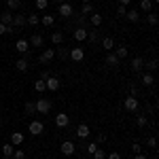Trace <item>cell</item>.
I'll list each match as a JSON object with an SVG mask.
<instances>
[{"instance_id": "obj_47", "label": "cell", "mask_w": 159, "mask_h": 159, "mask_svg": "<svg viewBox=\"0 0 159 159\" xmlns=\"http://www.w3.org/2000/svg\"><path fill=\"white\" fill-rule=\"evenodd\" d=\"M147 144H148V148H155V147H157V138H155V136H151V138L147 140Z\"/></svg>"}, {"instance_id": "obj_19", "label": "cell", "mask_w": 159, "mask_h": 159, "mask_svg": "<svg viewBox=\"0 0 159 159\" xmlns=\"http://www.w3.org/2000/svg\"><path fill=\"white\" fill-rule=\"evenodd\" d=\"M89 134H91V129H89V125H87V123H81V125L76 127V138H81V140H83V138H87Z\"/></svg>"}, {"instance_id": "obj_4", "label": "cell", "mask_w": 159, "mask_h": 159, "mask_svg": "<svg viewBox=\"0 0 159 159\" xmlns=\"http://www.w3.org/2000/svg\"><path fill=\"white\" fill-rule=\"evenodd\" d=\"M57 13H60V17L68 19V17H70V15L74 13V7L70 4V2H66V0H64L61 4H57Z\"/></svg>"}, {"instance_id": "obj_33", "label": "cell", "mask_w": 159, "mask_h": 159, "mask_svg": "<svg viewBox=\"0 0 159 159\" xmlns=\"http://www.w3.org/2000/svg\"><path fill=\"white\" fill-rule=\"evenodd\" d=\"M115 55H117L119 60L127 57V47H125V45H117V47H115Z\"/></svg>"}, {"instance_id": "obj_2", "label": "cell", "mask_w": 159, "mask_h": 159, "mask_svg": "<svg viewBox=\"0 0 159 159\" xmlns=\"http://www.w3.org/2000/svg\"><path fill=\"white\" fill-rule=\"evenodd\" d=\"M68 21H70V24H74L76 28H87V30H89V21H87L85 15H81V13H76V15L72 13V15L68 17Z\"/></svg>"}, {"instance_id": "obj_6", "label": "cell", "mask_w": 159, "mask_h": 159, "mask_svg": "<svg viewBox=\"0 0 159 159\" xmlns=\"http://www.w3.org/2000/svg\"><path fill=\"white\" fill-rule=\"evenodd\" d=\"M60 151H61V155L70 157V155H74V151H76V144H74L72 140H64L60 144Z\"/></svg>"}, {"instance_id": "obj_38", "label": "cell", "mask_w": 159, "mask_h": 159, "mask_svg": "<svg viewBox=\"0 0 159 159\" xmlns=\"http://www.w3.org/2000/svg\"><path fill=\"white\" fill-rule=\"evenodd\" d=\"M91 157H93V159H106V151L98 147L96 151H93V155H91Z\"/></svg>"}, {"instance_id": "obj_37", "label": "cell", "mask_w": 159, "mask_h": 159, "mask_svg": "<svg viewBox=\"0 0 159 159\" xmlns=\"http://www.w3.org/2000/svg\"><path fill=\"white\" fill-rule=\"evenodd\" d=\"M34 4H36V11H47V7H49V0H36Z\"/></svg>"}, {"instance_id": "obj_48", "label": "cell", "mask_w": 159, "mask_h": 159, "mask_svg": "<svg viewBox=\"0 0 159 159\" xmlns=\"http://www.w3.org/2000/svg\"><path fill=\"white\" fill-rule=\"evenodd\" d=\"M106 159H121V155H119L117 151H112V153H108V155H106Z\"/></svg>"}, {"instance_id": "obj_43", "label": "cell", "mask_w": 159, "mask_h": 159, "mask_svg": "<svg viewBox=\"0 0 159 159\" xmlns=\"http://www.w3.org/2000/svg\"><path fill=\"white\" fill-rule=\"evenodd\" d=\"M13 159H25V151H21V148H15V151H13Z\"/></svg>"}, {"instance_id": "obj_24", "label": "cell", "mask_w": 159, "mask_h": 159, "mask_svg": "<svg viewBox=\"0 0 159 159\" xmlns=\"http://www.w3.org/2000/svg\"><path fill=\"white\" fill-rule=\"evenodd\" d=\"M25 24L32 25V28H34V25H38V24H40V15H38V13H30V15L25 17Z\"/></svg>"}, {"instance_id": "obj_35", "label": "cell", "mask_w": 159, "mask_h": 159, "mask_svg": "<svg viewBox=\"0 0 159 159\" xmlns=\"http://www.w3.org/2000/svg\"><path fill=\"white\" fill-rule=\"evenodd\" d=\"M24 110H25V115H36V104L34 102H25V106H24Z\"/></svg>"}, {"instance_id": "obj_51", "label": "cell", "mask_w": 159, "mask_h": 159, "mask_svg": "<svg viewBox=\"0 0 159 159\" xmlns=\"http://www.w3.org/2000/svg\"><path fill=\"white\" fill-rule=\"evenodd\" d=\"M129 2H132V0H119V4H123V7H127Z\"/></svg>"}, {"instance_id": "obj_25", "label": "cell", "mask_w": 159, "mask_h": 159, "mask_svg": "<svg viewBox=\"0 0 159 159\" xmlns=\"http://www.w3.org/2000/svg\"><path fill=\"white\" fill-rule=\"evenodd\" d=\"M9 142H11L13 147H19V144L24 142V134H21V132H13V134H11V140H9Z\"/></svg>"}, {"instance_id": "obj_54", "label": "cell", "mask_w": 159, "mask_h": 159, "mask_svg": "<svg viewBox=\"0 0 159 159\" xmlns=\"http://www.w3.org/2000/svg\"><path fill=\"white\" fill-rule=\"evenodd\" d=\"M83 2H93V0H83Z\"/></svg>"}, {"instance_id": "obj_56", "label": "cell", "mask_w": 159, "mask_h": 159, "mask_svg": "<svg viewBox=\"0 0 159 159\" xmlns=\"http://www.w3.org/2000/svg\"><path fill=\"white\" fill-rule=\"evenodd\" d=\"M21 2H24V0H21Z\"/></svg>"}, {"instance_id": "obj_1", "label": "cell", "mask_w": 159, "mask_h": 159, "mask_svg": "<svg viewBox=\"0 0 159 159\" xmlns=\"http://www.w3.org/2000/svg\"><path fill=\"white\" fill-rule=\"evenodd\" d=\"M34 104H36V115H47L51 110V106H53L49 98H38Z\"/></svg>"}, {"instance_id": "obj_49", "label": "cell", "mask_w": 159, "mask_h": 159, "mask_svg": "<svg viewBox=\"0 0 159 159\" xmlns=\"http://www.w3.org/2000/svg\"><path fill=\"white\" fill-rule=\"evenodd\" d=\"M49 76H51V72H49V70H43V72H40V79H43V81H47Z\"/></svg>"}, {"instance_id": "obj_36", "label": "cell", "mask_w": 159, "mask_h": 159, "mask_svg": "<svg viewBox=\"0 0 159 159\" xmlns=\"http://www.w3.org/2000/svg\"><path fill=\"white\" fill-rule=\"evenodd\" d=\"M157 66H159V61L153 57L151 61H144V68H147V72H153V70H157Z\"/></svg>"}, {"instance_id": "obj_7", "label": "cell", "mask_w": 159, "mask_h": 159, "mask_svg": "<svg viewBox=\"0 0 159 159\" xmlns=\"http://www.w3.org/2000/svg\"><path fill=\"white\" fill-rule=\"evenodd\" d=\"M53 57H55V49H53V47H49V49H45L40 55H38V61H40V64H51V61H53Z\"/></svg>"}, {"instance_id": "obj_10", "label": "cell", "mask_w": 159, "mask_h": 159, "mask_svg": "<svg viewBox=\"0 0 159 159\" xmlns=\"http://www.w3.org/2000/svg\"><path fill=\"white\" fill-rule=\"evenodd\" d=\"M55 125H57L60 129H66V127L70 125V117H68L66 112H60V115H55Z\"/></svg>"}, {"instance_id": "obj_42", "label": "cell", "mask_w": 159, "mask_h": 159, "mask_svg": "<svg viewBox=\"0 0 159 159\" xmlns=\"http://www.w3.org/2000/svg\"><path fill=\"white\" fill-rule=\"evenodd\" d=\"M96 148H98V144H96V142H89V144H87V147H85V153H87V155H89V157H91Z\"/></svg>"}, {"instance_id": "obj_15", "label": "cell", "mask_w": 159, "mask_h": 159, "mask_svg": "<svg viewBox=\"0 0 159 159\" xmlns=\"http://www.w3.org/2000/svg\"><path fill=\"white\" fill-rule=\"evenodd\" d=\"M100 45H102V49L106 51V53H108V51H112L115 47H117V45H115V38H112V36H102Z\"/></svg>"}, {"instance_id": "obj_45", "label": "cell", "mask_w": 159, "mask_h": 159, "mask_svg": "<svg viewBox=\"0 0 159 159\" xmlns=\"http://www.w3.org/2000/svg\"><path fill=\"white\" fill-rule=\"evenodd\" d=\"M125 13H127V7L119 4V7H117V15H119V17H125Z\"/></svg>"}, {"instance_id": "obj_5", "label": "cell", "mask_w": 159, "mask_h": 159, "mask_svg": "<svg viewBox=\"0 0 159 159\" xmlns=\"http://www.w3.org/2000/svg\"><path fill=\"white\" fill-rule=\"evenodd\" d=\"M28 132L32 136H40L43 132H45V123L38 121V119H34V121H30V125H28Z\"/></svg>"}, {"instance_id": "obj_30", "label": "cell", "mask_w": 159, "mask_h": 159, "mask_svg": "<svg viewBox=\"0 0 159 159\" xmlns=\"http://www.w3.org/2000/svg\"><path fill=\"white\" fill-rule=\"evenodd\" d=\"M30 45H32V47H43V45H45V38H43V34H32V38H30Z\"/></svg>"}, {"instance_id": "obj_41", "label": "cell", "mask_w": 159, "mask_h": 159, "mask_svg": "<svg viewBox=\"0 0 159 159\" xmlns=\"http://www.w3.org/2000/svg\"><path fill=\"white\" fill-rule=\"evenodd\" d=\"M34 89H36L38 93H43V91L47 89V87H45V81H43V79H38L36 83H34Z\"/></svg>"}, {"instance_id": "obj_29", "label": "cell", "mask_w": 159, "mask_h": 159, "mask_svg": "<svg viewBox=\"0 0 159 159\" xmlns=\"http://www.w3.org/2000/svg\"><path fill=\"white\" fill-rule=\"evenodd\" d=\"M40 24L45 25V28H51V25L55 24V17H53V15H49V13H45V15L40 17Z\"/></svg>"}, {"instance_id": "obj_14", "label": "cell", "mask_w": 159, "mask_h": 159, "mask_svg": "<svg viewBox=\"0 0 159 159\" xmlns=\"http://www.w3.org/2000/svg\"><path fill=\"white\" fill-rule=\"evenodd\" d=\"M72 38L76 43H85L87 38V28H74L72 30Z\"/></svg>"}, {"instance_id": "obj_17", "label": "cell", "mask_w": 159, "mask_h": 159, "mask_svg": "<svg viewBox=\"0 0 159 159\" xmlns=\"http://www.w3.org/2000/svg\"><path fill=\"white\" fill-rule=\"evenodd\" d=\"M13 151H15V147H13L11 142H4V144L0 147V153H2V157H4V159H11L13 157Z\"/></svg>"}, {"instance_id": "obj_55", "label": "cell", "mask_w": 159, "mask_h": 159, "mask_svg": "<svg viewBox=\"0 0 159 159\" xmlns=\"http://www.w3.org/2000/svg\"><path fill=\"white\" fill-rule=\"evenodd\" d=\"M0 136H2V129H0Z\"/></svg>"}, {"instance_id": "obj_11", "label": "cell", "mask_w": 159, "mask_h": 159, "mask_svg": "<svg viewBox=\"0 0 159 159\" xmlns=\"http://www.w3.org/2000/svg\"><path fill=\"white\" fill-rule=\"evenodd\" d=\"M87 21H89V25H91V28H100V25H102V21H104V17H102L98 11H93L89 17H87Z\"/></svg>"}, {"instance_id": "obj_13", "label": "cell", "mask_w": 159, "mask_h": 159, "mask_svg": "<svg viewBox=\"0 0 159 159\" xmlns=\"http://www.w3.org/2000/svg\"><path fill=\"white\" fill-rule=\"evenodd\" d=\"M60 79H57V76H53V74H51L49 79H47V81H45V87H47V89H49V91H57V89H60Z\"/></svg>"}, {"instance_id": "obj_39", "label": "cell", "mask_w": 159, "mask_h": 159, "mask_svg": "<svg viewBox=\"0 0 159 159\" xmlns=\"http://www.w3.org/2000/svg\"><path fill=\"white\" fill-rule=\"evenodd\" d=\"M147 115H138V117H136V125H138V127H147Z\"/></svg>"}, {"instance_id": "obj_46", "label": "cell", "mask_w": 159, "mask_h": 159, "mask_svg": "<svg viewBox=\"0 0 159 159\" xmlns=\"http://www.w3.org/2000/svg\"><path fill=\"white\" fill-rule=\"evenodd\" d=\"M132 153H134V155L142 153V147H140V142H134V144H132Z\"/></svg>"}, {"instance_id": "obj_26", "label": "cell", "mask_w": 159, "mask_h": 159, "mask_svg": "<svg viewBox=\"0 0 159 159\" xmlns=\"http://www.w3.org/2000/svg\"><path fill=\"white\" fill-rule=\"evenodd\" d=\"M125 17H127V21H132V24H138V21H140V11H134V9H129V11L125 13Z\"/></svg>"}, {"instance_id": "obj_20", "label": "cell", "mask_w": 159, "mask_h": 159, "mask_svg": "<svg viewBox=\"0 0 159 159\" xmlns=\"http://www.w3.org/2000/svg\"><path fill=\"white\" fill-rule=\"evenodd\" d=\"M25 25V15L24 13H15L13 15V28H24Z\"/></svg>"}, {"instance_id": "obj_44", "label": "cell", "mask_w": 159, "mask_h": 159, "mask_svg": "<svg viewBox=\"0 0 159 159\" xmlns=\"http://www.w3.org/2000/svg\"><path fill=\"white\" fill-rule=\"evenodd\" d=\"M129 96L138 98V85H136V83H132V81H129Z\"/></svg>"}, {"instance_id": "obj_27", "label": "cell", "mask_w": 159, "mask_h": 159, "mask_svg": "<svg viewBox=\"0 0 159 159\" xmlns=\"http://www.w3.org/2000/svg\"><path fill=\"white\" fill-rule=\"evenodd\" d=\"M93 11H96L93 2H83V7H81V15H85V17H89V15H91Z\"/></svg>"}, {"instance_id": "obj_21", "label": "cell", "mask_w": 159, "mask_h": 159, "mask_svg": "<svg viewBox=\"0 0 159 159\" xmlns=\"http://www.w3.org/2000/svg\"><path fill=\"white\" fill-rule=\"evenodd\" d=\"M119 57H117V55H115V53H112V51H108V53H106V66H110V68H117V66H119Z\"/></svg>"}, {"instance_id": "obj_34", "label": "cell", "mask_w": 159, "mask_h": 159, "mask_svg": "<svg viewBox=\"0 0 159 159\" xmlns=\"http://www.w3.org/2000/svg\"><path fill=\"white\" fill-rule=\"evenodd\" d=\"M21 0H7V7H9V11H19L21 9Z\"/></svg>"}, {"instance_id": "obj_8", "label": "cell", "mask_w": 159, "mask_h": 159, "mask_svg": "<svg viewBox=\"0 0 159 159\" xmlns=\"http://www.w3.org/2000/svg\"><path fill=\"white\" fill-rule=\"evenodd\" d=\"M70 60L76 61V64H81V61L85 60V49H83V47H74V49H70Z\"/></svg>"}, {"instance_id": "obj_28", "label": "cell", "mask_w": 159, "mask_h": 159, "mask_svg": "<svg viewBox=\"0 0 159 159\" xmlns=\"http://www.w3.org/2000/svg\"><path fill=\"white\" fill-rule=\"evenodd\" d=\"M142 68H144V60L142 57H134L132 60V70L134 72H142Z\"/></svg>"}, {"instance_id": "obj_22", "label": "cell", "mask_w": 159, "mask_h": 159, "mask_svg": "<svg viewBox=\"0 0 159 159\" xmlns=\"http://www.w3.org/2000/svg\"><path fill=\"white\" fill-rule=\"evenodd\" d=\"M51 43L57 47V45H64V32L61 30H55L53 34H51Z\"/></svg>"}, {"instance_id": "obj_23", "label": "cell", "mask_w": 159, "mask_h": 159, "mask_svg": "<svg viewBox=\"0 0 159 159\" xmlns=\"http://www.w3.org/2000/svg\"><path fill=\"white\" fill-rule=\"evenodd\" d=\"M140 81H142V85H144V87H153V85H155V76H153V72H144Z\"/></svg>"}, {"instance_id": "obj_32", "label": "cell", "mask_w": 159, "mask_h": 159, "mask_svg": "<svg viewBox=\"0 0 159 159\" xmlns=\"http://www.w3.org/2000/svg\"><path fill=\"white\" fill-rule=\"evenodd\" d=\"M0 24H4V25H13V13H11V11L0 13Z\"/></svg>"}, {"instance_id": "obj_3", "label": "cell", "mask_w": 159, "mask_h": 159, "mask_svg": "<svg viewBox=\"0 0 159 159\" xmlns=\"http://www.w3.org/2000/svg\"><path fill=\"white\" fill-rule=\"evenodd\" d=\"M89 45H100L102 40V30L100 28H93V30H87V38H85Z\"/></svg>"}, {"instance_id": "obj_12", "label": "cell", "mask_w": 159, "mask_h": 159, "mask_svg": "<svg viewBox=\"0 0 159 159\" xmlns=\"http://www.w3.org/2000/svg\"><path fill=\"white\" fill-rule=\"evenodd\" d=\"M15 49H17V53H21V55H28V51H30V43H28L25 38H19V40L15 43Z\"/></svg>"}, {"instance_id": "obj_9", "label": "cell", "mask_w": 159, "mask_h": 159, "mask_svg": "<svg viewBox=\"0 0 159 159\" xmlns=\"http://www.w3.org/2000/svg\"><path fill=\"white\" fill-rule=\"evenodd\" d=\"M123 106H125V110H129V112H136L138 110V98H134V96H127V98L123 100Z\"/></svg>"}, {"instance_id": "obj_40", "label": "cell", "mask_w": 159, "mask_h": 159, "mask_svg": "<svg viewBox=\"0 0 159 159\" xmlns=\"http://www.w3.org/2000/svg\"><path fill=\"white\" fill-rule=\"evenodd\" d=\"M147 21H148V25H153V28H155V25H157V15H155V13H147Z\"/></svg>"}, {"instance_id": "obj_50", "label": "cell", "mask_w": 159, "mask_h": 159, "mask_svg": "<svg viewBox=\"0 0 159 159\" xmlns=\"http://www.w3.org/2000/svg\"><path fill=\"white\" fill-rule=\"evenodd\" d=\"M7 32H9V25L0 24V36H2V34H7Z\"/></svg>"}, {"instance_id": "obj_53", "label": "cell", "mask_w": 159, "mask_h": 159, "mask_svg": "<svg viewBox=\"0 0 159 159\" xmlns=\"http://www.w3.org/2000/svg\"><path fill=\"white\" fill-rule=\"evenodd\" d=\"M61 2H64V0H53V4H55V7H57V4H61Z\"/></svg>"}, {"instance_id": "obj_52", "label": "cell", "mask_w": 159, "mask_h": 159, "mask_svg": "<svg viewBox=\"0 0 159 159\" xmlns=\"http://www.w3.org/2000/svg\"><path fill=\"white\" fill-rule=\"evenodd\" d=\"M134 159H147V155H142V153H138V155H136Z\"/></svg>"}, {"instance_id": "obj_18", "label": "cell", "mask_w": 159, "mask_h": 159, "mask_svg": "<svg viewBox=\"0 0 159 159\" xmlns=\"http://www.w3.org/2000/svg\"><path fill=\"white\" fill-rule=\"evenodd\" d=\"M15 68H17L19 72H25V70L30 68V64H28V55H21L19 60L15 61Z\"/></svg>"}, {"instance_id": "obj_31", "label": "cell", "mask_w": 159, "mask_h": 159, "mask_svg": "<svg viewBox=\"0 0 159 159\" xmlns=\"http://www.w3.org/2000/svg\"><path fill=\"white\" fill-rule=\"evenodd\" d=\"M153 0H140V11L142 13H153Z\"/></svg>"}, {"instance_id": "obj_16", "label": "cell", "mask_w": 159, "mask_h": 159, "mask_svg": "<svg viewBox=\"0 0 159 159\" xmlns=\"http://www.w3.org/2000/svg\"><path fill=\"white\" fill-rule=\"evenodd\" d=\"M55 55H57L61 61H66V60H70V49L64 47V45H57V47H55Z\"/></svg>"}]
</instances>
